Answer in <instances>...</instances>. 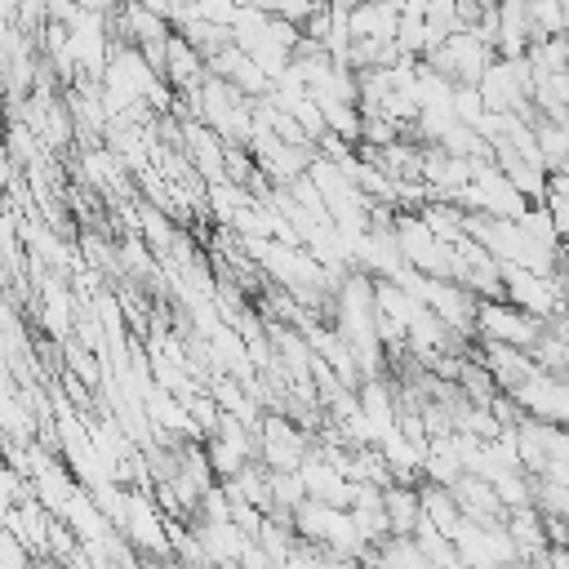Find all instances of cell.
Returning a JSON list of instances; mask_svg holds the SVG:
<instances>
[{"label":"cell","instance_id":"obj_1","mask_svg":"<svg viewBox=\"0 0 569 569\" xmlns=\"http://www.w3.org/2000/svg\"><path fill=\"white\" fill-rule=\"evenodd\" d=\"M489 58H493V49H489L471 27L449 31L436 49H427V53H422V62H427L431 71H440L445 80H453V84H476V80H480V71L489 67Z\"/></svg>","mask_w":569,"mask_h":569},{"label":"cell","instance_id":"obj_2","mask_svg":"<svg viewBox=\"0 0 569 569\" xmlns=\"http://www.w3.org/2000/svg\"><path fill=\"white\" fill-rule=\"evenodd\" d=\"M311 453V436L280 409L258 418V462L267 471H298L302 458Z\"/></svg>","mask_w":569,"mask_h":569},{"label":"cell","instance_id":"obj_3","mask_svg":"<svg viewBox=\"0 0 569 569\" xmlns=\"http://www.w3.org/2000/svg\"><path fill=\"white\" fill-rule=\"evenodd\" d=\"M502 267V293L516 302V307H525V311H533V316H542V320H551V316H560L565 311V276L560 271H551V276H538V271H529V267H516V262H498Z\"/></svg>","mask_w":569,"mask_h":569},{"label":"cell","instance_id":"obj_4","mask_svg":"<svg viewBox=\"0 0 569 569\" xmlns=\"http://www.w3.org/2000/svg\"><path fill=\"white\" fill-rule=\"evenodd\" d=\"M542 316L516 307L511 298H480L476 302V338H498L511 347H529L542 333Z\"/></svg>","mask_w":569,"mask_h":569},{"label":"cell","instance_id":"obj_5","mask_svg":"<svg viewBox=\"0 0 569 569\" xmlns=\"http://www.w3.org/2000/svg\"><path fill=\"white\" fill-rule=\"evenodd\" d=\"M449 493L458 498L462 516L476 520V525H502V520H507V507L498 502L493 485H489L485 476H476V471H458V476L449 480Z\"/></svg>","mask_w":569,"mask_h":569},{"label":"cell","instance_id":"obj_6","mask_svg":"<svg viewBox=\"0 0 569 569\" xmlns=\"http://www.w3.org/2000/svg\"><path fill=\"white\" fill-rule=\"evenodd\" d=\"M160 76L169 80L173 93H191V89L204 80V58L173 31V36L164 40V71H160Z\"/></svg>","mask_w":569,"mask_h":569},{"label":"cell","instance_id":"obj_7","mask_svg":"<svg viewBox=\"0 0 569 569\" xmlns=\"http://www.w3.org/2000/svg\"><path fill=\"white\" fill-rule=\"evenodd\" d=\"M507 538L516 547L520 560H538L542 565V547H547V525H542V511L529 502V507H511L507 511Z\"/></svg>","mask_w":569,"mask_h":569},{"label":"cell","instance_id":"obj_8","mask_svg":"<svg viewBox=\"0 0 569 569\" xmlns=\"http://www.w3.org/2000/svg\"><path fill=\"white\" fill-rule=\"evenodd\" d=\"M462 213H467V209H458L453 200H422V204H418V218L431 227V236H436V240H449V244L462 236Z\"/></svg>","mask_w":569,"mask_h":569},{"label":"cell","instance_id":"obj_9","mask_svg":"<svg viewBox=\"0 0 569 569\" xmlns=\"http://www.w3.org/2000/svg\"><path fill=\"white\" fill-rule=\"evenodd\" d=\"M525 13H529V40L560 36V31H565V9H560V0H525Z\"/></svg>","mask_w":569,"mask_h":569},{"label":"cell","instance_id":"obj_10","mask_svg":"<svg viewBox=\"0 0 569 569\" xmlns=\"http://www.w3.org/2000/svg\"><path fill=\"white\" fill-rule=\"evenodd\" d=\"M453 116L458 120H467V124H476L480 120V111H485V98H480V89L476 84H453Z\"/></svg>","mask_w":569,"mask_h":569},{"label":"cell","instance_id":"obj_11","mask_svg":"<svg viewBox=\"0 0 569 569\" xmlns=\"http://www.w3.org/2000/svg\"><path fill=\"white\" fill-rule=\"evenodd\" d=\"M120 258L129 262V271H133V276H151V280H156V267H151V253H147V240H124V249H120Z\"/></svg>","mask_w":569,"mask_h":569},{"label":"cell","instance_id":"obj_12","mask_svg":"<svg viewBox=\"0 0 569 569\" xmlns=\"http://www.w3.org/2000/svg\"><path fill=\"white\" fill-rule=\"evenodd\" d=\"M84 249H89V262H93V267H111V271L120 267V253H116L102 236H84Z\"/></svg>","mask_w":569,"mask_h":569},{"label":"cell","instance_id":"obj_13","mask_svg":"<svg viewBox=\"0 0 569 569\" xmlns=\"http://www.w3.org/2000/svg\"><path fill=\"white\" fill-rule=\"evenodd\" d=\"M267 9L276 13V18H284V22H298L302 27V18L316 9L311 0H267Z\"/></svg>","mask_w":569,"mask_h":569},{"label":"cell","instance_id":"obj_14","mask_svg":"<svg viewBox=\"0 0 569 569\" xmlns=\"http://www.w3.org/2000/svg\"><path fill=\"white\" fill-rule=\"evenodd\" d=\"M556 271L565 276V284H569V244L560 240V249H556Z\"/></svg>","mask_w":569,"mask_h":569},{"label":"cell","instance_id":"obj_15","mask_svg":"<svg viewBox=\"0 0 569 569\" xmlns=\"http://www.w3.org/2000/svg\"><path fill=\"white\" fill-rule=\"evenodd\" d=\"M560 9H565V36H569V0H560Z\"/></svg>","mask_w":569,"mask_h":569}]
</instances>
